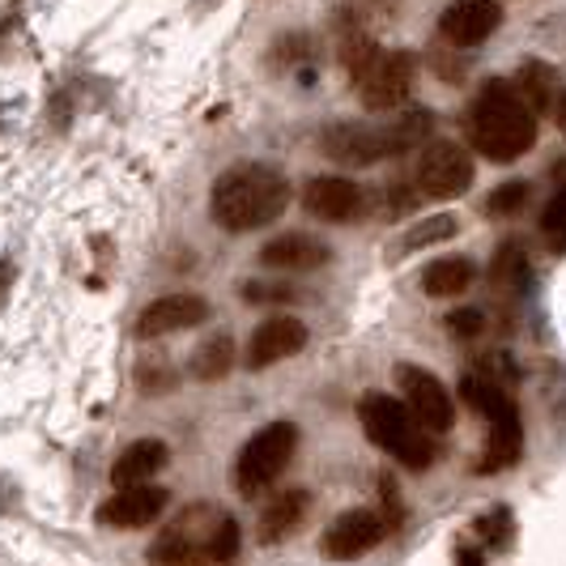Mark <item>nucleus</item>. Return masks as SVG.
<instances>
[{"instance_id": "nucleus-1", "label": "nucleus", "mask_w": 566, "mask_h": 566, "mask_svg": "<svg viewBox=\"0 0 566 566\" xmlns=\"http://www.w3.org/2000/svg\"><path fill=\"white\" fill-rule=\"evenodd\" d=\"M243 549L239 520L230 511L213 503H192L184 507L163 537L149 545V563L154 566H234Z\"/></svg>"}, {"instance_id": "nucleus-2", "label": "nucleus", "mask_w": 566, "mask_h": 566, "mask_svg": "<svg viewBox=\"0 0 566 566\" xmlns=\"http://www.w3.org/2000/svg\"><path fill=\"white\" fill-rule=\"evenodd\" d=\"M290 205V179L264 163H239L218 175L209 192V218L230 234L273 227Z\"/></svg>"}, {"instance_id": "nucleus-3", "label": "nucleus", "mask_w": 566, "mask_h": 566, "mask_svg": "<svg viewBox=\"0 0 566 566\" xmlns=\"http://www.w3.org/2000/svg\"><path fill=\"white\" fill-rule=\"evenodd\" d=\"M469 133L490 163H515L537 145V112L515 94V85L494 77L473 103Z\"/></svg>"}, {"instance_id": "nucleus-4", "label": "nucleus", "mask_w": 566, "mask_h": 566, "mask_svg": "<svg viewBox=\"0 0 566 566\" xmlns=\"http://www.w3.org/2000/svg\"><path fill=\"white\" fill-rule=\"evenodd\" d=\"M430 133V115L409 112L397 124H333L324 128L319 149L340 167H375L384 158H397Z\"/></svg>"}, {"instance_id": "nucleus-5", "label": "nucleus", "mask_w": 566, "mask_h": 566, "mask_svg": "<svg viewBox=\"0 0 566 566\" xmlns=\"http://www.w3.org/2000/svg\"><path fill=\"white\" fill-rule=\"evenodd\" d=\"M358 422L367 430V439L388 452L392 460H400L405 469H430L434 464V443H430V430L413 422V413L405 409V400L388 397V392H370L358 405Z\"/></svg>"}, {"instance_id": "nucleus-6", "label": "nucleus", "mask_w": 566, "mask_h": 566, "mask_svg": "<svg viewBox=\"0 0 566 566\" xmlns=\"http://www.w3.org/2000/svg\"><path fill=\"white\" fill-rule=\"evenodd\" d=\"M460 397L469 400L485 422H490V434H485V460L478 464L482 473H499L515 464V455L524 448V426H520V409L515 400L507 397V388H499L490 375H478L469 370L464 384H460Z\"/></svg>"}, {"instance_id": "nucleus-7", "label": "nucleus", "mask_w": 566, "mask_h": 566, "mask_svg": "<svg viewBox=\"0 0 566 566\" xmlns=\"http://www.w3.org/2000/svg\"><path fill=\"white\" fill-rule=\"evenodd\" d=\"M298 452V426L294 422H269L260 426L252 439L239 448L234 455V490L239 494H260V490H269V485L282 478L285 469H290V460Z\"/></svg>"}, {"instance_id": "nucleus-8", "label": "nucleus", "mask_w": 566, "mask_h": 566, "mask_svg": "<svg viewBox=\"0 0 566 566\" xmlns=\"http://www.w3.org/2000/svg\"><path fill=\"white\" fill-rule=\"evenodd\" d=\"M473 158L460 149L455 142H430L418 154V167H413V184L418 192L430 200H455L473 188Z\"/></svg>"}, {"instance_id": "nucleus-9", "label": "nucleus", "mask_w": 566, "mask_h": 566, "mask_svg": "<svg viewBox=\"0 0 566 566\" xmlns=\"http://www.w3.org/2000/svg\"><path fill=\"white\" fill-rule=\"evenodd\" d=\"M392 528H397L392 511L358 507V511L337 515V520L328 524V533H324L319 545H324V554H328L333 563H354V558H363V554H370V549H379Z\"/></svg>"}, {"instance_id": "nucleus-10", "label": "nucleus", "mask_w": 566, "mask_h": 566, "mask_svg": "<svg viewBox=\"0 0 566 566\" xmlns=\"http://www.w3.org/2000/svg\"><path fill=\"white\" fill-rule=\"evenodd\" d=\"M397 388L405 397V409L413 413V422L430 430V434H443L455 422V400L443 388V379L434 370L413 367V363H400L397 367Z\"/></svg>"}, {"instance_id": "nucleus-11", "label": "nucleus", "mask_w": 566, "mask_h": 566, "mask_svg": "<svg viewBox=\"0 0 566 566\" xmlns=\"http://www.w3.org/2000/svg\"><path fill=\"white\" fill-rule=\"evenodd\" d=\"M418 60L409 52H379V60L358 77V94L367 112H400L413 94Z\"/></svg>"}, {"instance_id": "nucleus-12", "label": "nucleus", "mask_w": 566, "mask_h": 566, "mask_svg": "<svg viewBox=\"0 0 566 566\" xmlns=\"http://www.w3.org/2000/svg\"><path fill=\"white\" fill-rule=\"evenodd\" d=\"M170 507V494L154 482H137V485H119L103 507L94 511V520L103 528H115V533H133V528H149L163 520V511Z\"/></svg>"}, {"instance_id": "nucleus-13", "label": "nucleus", "mask_w": 566, "mask_h": 566, "mask_svg": "<svg viewBox=\"0 0 566 566\" xmlns=\"http://www.w3.org/2000/svg\"><path fill=\"white\" fill-rule=\"evenodd\" d=\"M303 209L319 222H354L367 209V192L345 175H315L303 188Z\"/></svg>"}, {"instance_id": "nucleus-14", "label": "nucleus", "mask_w": 566, "mask_h": 566, "mask_svg": "<svg viewBox=\"0 0 566 566\" xmlns=\"http://www.w3.org/2000/svg\"><path fill=\"white\" fill-rule=\"evenodd\" d=\"M499 27H503V4L499 0H452L439 13V34L452 48H478Z\"/></svg>"}, {"instance_id": "nucleus-15", "label": "nucleus", "mask_w": 566, "mask_h": 566, "mask_svg": "<svg viewBox=\"0 0 566 566\" xmlns=\"http://www.w3.org/2000/svg\"><path fill=\"white\" fill-rule=\"evenodd\" d=\"M205 319H209V303L200 294H163L137 315V337L158 340L170 333H184V328H197Z\"/></svg>"}, {"instance_id": "nucleus-16", "label": "nucleus", "mask_w": 566, "mask_h": 566, "mask_svg": "<svg viewBox=\"0 0 566 566\" xmlns=\"http://www.w3.org/2000/svg\"><path fill=\"white\" fill-rule=\"evenodd\" d=\"M303 345H307V324L303 319H294V315H269L252 333V340H248V358L243 363L252 370H264L273 367V363H285V358L303 354Z\"/></svg>"}, {"instance_id": "nucleus-17", "label": "nucleus", "mask_w": 566, "mask_h": 566, "mask_svg": "<svg viewBox=\"0 0 566 566\" xmlns=\"http://www.w3.org/2000/svg\"><path fill=\"white\" fill-rule=\"evenodd\" d=\"M328 260H333V248L307 230H285L260 248V264L277 273H312V269H324Z\"/></svg>"}, {"instance_id": "nucleus-18", "label": "nucleus", "mask_w": 566, "mask_h": 566, "mask_svg": "<svg viewBox=\"0 0 566 566\" xmlns=\"http://www.w3.org/2000/svg\"><path fill=\"white\" fill-rule=\"evenodd\" d=\"M167 443L163 439H137L128 443L124 452L115 455L112 464V482L115 485H137V482H154L163 469H167Z\"/></svg>"}, {"instance_id": "nucleus-19", "label": "nucleus", "mask_w": 566, "mask_h": 566, "mask_svg": "<svg viewBox=\"0 0 566 566\" xmlns=\"http://www.w3.org/2000/svg\"><path fill=\"white\" fill-rule=\"evenodd\" d=\"M312 507V494L307 490H298V485H290V490H277L273 499H269V507L260 511V541H282L290 537L298 524H303V515Z\"/></svg>"}, {"instance_id": "nucleus-20", "label": "nucleus", "mask_w": 566, "mask_h": 566, "mask_svg": "<svg viewBox=\"0 0 566 566\" xmlns=\"http://www.w3.org/2000/svg\"><path fill=\"white\" fill-rule=\"evenodd\" d=\"M478 277V264L469 255H439L422 269V290L430 298H455Z\"/></svg>"}, {"instance_id": "nucleus-21", "label": "nucleus", "mask_w": 566, "mask_h": 566, "mask_svg": "<svg viewBox=\"0 0 566 566\" xmlns=\"http://www.w3.org/2000/svg\"><path fill=\"white\" fill-rule=\"evenodd\" d=\"M515 94L533 107V112H545V107H554V98H558V69H549L545 60H524L520 64V77H515Z\"/></svg>"}, {"instance_id": "nucleus-22", "label": "nucleus", "mask_w": 566, "mask_h": 566, "mask_svg": "<svg viewBox=\"0 0 566 566\" xmlns=\"http://www.w3.org/2000/svg\"><path fill=\"white\" fill-rule=\"evenodd\" d=\"M230 367H234V340L227 333H218V337H209L205 345H197V354H192V375L197 379L213 384V379L230 375Z\"/></svg>"}, {"instance_id": "nucleus-23", "label": "nucleus", "mask_w": 566, "mask_h": 566, "mask_svg": "<svg viewBox=\"0 0 566 566\" xmlns=\"http://www.w3.org/2000/svg\"><path fill=\"white\" fill-rule=\"evenodd\" d=\"M379 52L384 48L370 39L367 30H345V39H340V69L349 73V82H358L370 64L379 60Z\"/></svg>"}, {"instance_id": "nucleus-24", "label": "nucleus", "mask_w": 566, "mask_h": 566, "mask_svg": "<svg viewBox=\"0 0 566 566\" xmlns=\"http://www.w3.org/2000/svg\"><path fill=\"white\" fill-rule=\"evenodd\" d=\"M455 230H460V222H455L452 213H434V218H422L418 227L405 234V252H418V248H434V243H448V239H455Z\"/></svg>"}, {"instance_id": "nucleus-25", "label": "nucleus", "mask_w": 566, "mask_h": 566, "mask_svg": "<svg viewBox=\"0 0 566 566\" xmlns=\"http://www.w3.org/2000/svg\"><path fill=\"white\" fill-rule=\"evenodd\" d=\"M490 277L503 285V290H520V285L528 282V255L520 243H503L499 255H494V264H490Z\"/></svg>"}, {"instance_id": "nucleus-26", "label": "nucleus", "mask_w": 566, "mask_h": 566, "mask_svg": "<svg viewBox=\"0 0 566 566\" xmlns=\"http://www.w3.org/2000/svg\"><path fill=\"white\" fill-rule=\"evenodd\" d=\"M528 197H533V188L524 184V179H511V184H503V188H494L490 197H485V218H515L524 205H528Z\"/></svg>"}, {"instance_id": "nucleus-27", "label": "nucleus", "mask_w": 566, "mask_h": 566, "mask_svg": "<svg viewBox=\"0 0 566 566\" xmlns=\"http://www.w3.org/2000/svg\"><path fill=\"white\" fill-rule=\"evenodd\" d=\"M541 234L549 239V248L554 252H566V188H558L549 205H545V213H541Z\"/></svg>"}, {"instance_id": "nucleus-28", "label": "nucleus", "mask_w": 566, "mask_h": 566, "mask_svg": "<svg viewBox=\"0 0 566 566\" xmlns=\"http://www.w3.org/2000/svg\"><path fill=\"white\" fill-rule=\"evenodd\" d=\"M315 56V43L307 39V34H285L282 43L273 48V60H285V69H303V64H312Z\"/></svg>"}, {"instance_id": "nucleus-29", "label": "nucleus", "mask_w": 566, "mask_h": 566, "mask_svg": "<svg viewBox=\"0 0 566 566\" xmlns=\"http://www.w3.org/2000/svg\"><path fill=\"white\" fill-rule=\"evenodd\" d=\"M448 333L455 340H478L485 333V315L478 307H464V312H452L448 315Z\"/></svg>"}, {"instance_id": "nucleus-30", "label": "nucleus", "mask_w": 566, "mask_h": 566, "mask_svg": "<svg viewBox=\"0 0 566 566\" xmlns=\"http://www.w3.org/2000/svg\"><path fill=\"white\" fill-rule=\"evenodd\" d=\"M243 298H248V303H290V298H294V290H285V285H269V282H248L243 285Z\"/></svg>"}, {"instance_id": "nucleus-31", "label": "nucleus", "mask_w": 566, "mask_h": 566, "mask_svg": "<svg viewBox=\"0 0 566 566\" xmlns=\"http://www.w3.org/2000/svg\"><path fill=\"white\" fill-rule=\"evenodd\" d=\"M478 533H482L490 545H494V541H503L511 533V511H494V515H482V520H478Z\"/></svg>"}, {"instance_id": "nucleus-32", "label": "nucleus", "mask_w": 566, "mask_h": 566, "mask_svg": "<svg viewBox=\"0 0 566 566\" xmlns=\"http://www.w3.org/2000/svg\"><path fill=\"white\" fill-rule=\"evenodd\" d=\"M558 103V128L566 133V90H563V98H554Z\"/></svg>"}]
</instances>
